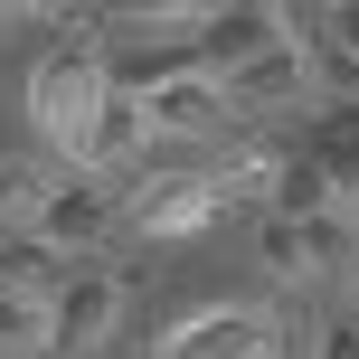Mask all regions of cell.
<instances>
[{
  "label": "cell",
  "instance_id": "obj_1",
  "mask_svg": "<svg viewBox=\"0 0 359 359\" xmlns=\"http://www.w3.org/2000/svg\"><path fill=\"white\" fill-rule=\"evenodd\" d=\"M255 265L303 284V274H331V265H359V227L350 208H312V217H265L255 227Z\"/></svg>",
  "mask_w": 359,
  "mask_h": 359
},
{
  "label": "cell",
  "instance_id": "obj_2",
  "mask_svg": "<svg viewBox=\"0 0 359 359\" xmlns=\"http://www.w3.org/2000/svg\"><path fill=\"white\" fill-rule=\"evenodd\" d=\"M95 104H104V57L95 48H57L48 67L29 76V114H38V133H48L57 151L76 142V123H86Z\"/></svg>",
  "mask_w": 359,
  "mask_h": 359
},
{
  "label": "cell",
  "instance_id": "obj_3",
  "mask_svg": "<svg viewBox=\"0 0 359 359\" xmlns=\"http://www.w3.org/2000/svg\"><path fill=\"white\" fill-rule=\"evenodd\" d=\"M114 322H123V274H114V265L67 274V293L48 303V359H86V350H104Z\"/></svg>",
  "mask_w": 359,
  "mask_h": 359
},
{
  "label": "cell",
  "instance_id": "obj_4",
  "mask_svg": "<svg viewBox=\"0 0 359 359\" xmlns=\"http://www.w3.org/2000/svg\"><path fill=\"white\" fill-rule=\"evenodd\" d=\"M151 359H274V322L265 312H236V303H208L189 322H170Z\"/></svg>",
  "mask_w": 359,
  "mask_h": 359
},
{
  "label": "cell",
  "instance_id": "obj_5",
  "mask_svg": "<svg viewBox=\"0 0 359 359\" xmlns=\"http://www.w3.org/2000/svg\"><path fill=\"white\" fill-rule=\"evenodd\" d=\"M170 76H208L189 29H142V38H123V48L104 57V95H133V104H142V95H161Z\"/></svg>",
  "mask_w": 359,
  "mask_h": 359
},
{
  "label": "cell",
  "instance_id": "obj_6",
  "mask_svg": "<svg viewBox=\"0 0 359 359\" xmlns=\"http://www.w3.org/2000/svg\"><path fill=\"white\" fill-rule=\"evenodd\" d=\"M217 95H227V114L236 104H303L312 95V48L303 38H265L255 57H236V67L217 76Z\"/></svg>",
  "mask_w": 359,
  "mask_h": 359
},
{
  "label": "cell",
  "instance_id": "obj_7",
  "mask_svg": "<svg viewBox=\"0 0 359 359\" xmlns=\"http://www.w3.org/2000/svg\"><path fill=\"white\" fill-rule=\"evenodd\" d=\"M151 142V123H142V104L133 95H104V104L76 123V142H67V170H86V180H104V170H123L133 151Z\"/></svg>",
  "mask_w": 359,
  "mask_h": 359
},
{
  "label": "cell",
  "instance_id": "obj_8",
  "mask_svg": "<svg viewBox=\"0 0 359 359\" xmlns=\"http://www.w3.org/2000/svg\"><path fill=\"white\" fill-rule=\"evenodd\" d=\"M114 217H123V208H114V198L95 189L86 170H76V180H57L48 217H38V236H48L57 255H95V246H104V236H114Z\"/></svg>",
  "mask_w": 359,
  "mask_h": 359
},
{
  "label": "cell",
  "instance_id": "obj_9",
  "mask_svg": "<svg viewBox=\"0 0 359 359\" xmlns=\"http://www.w3.org/2000/svg\"><path fill=\"white\" fill-rule=\"evenodd\" d=\"M142 123H151V133H180V142H198V133L227 123V95H217V76H170L161 95H142Z\"/></svg>",
  "mask_w": 359,
  "mask_h": 359
},
{
  "label": "cell",
  "instance_id": "obj_10",
  "mask_svg": "<svg viewBox=\"0 0 359 359\" xmlns=\"http://www.w3.org/2000/svg\"><path fill=\"white\" fill-rule=\"evenodd\" d=\"M67 265L76 255H57L48 236H0V293H19V303H38V312L67 293Z\"/></svg>",
  "mask_w": 359,
  "mask_h": 359
},
{
  "label": "cell",
  "instance_id": "obj_11",
  "mask_svg": "<svg viewBox=\"0 0 359 359\" xmlns=\"http://www.w3.org/2000/svg\"><path fill=\"white\" fill-rule=\"evenodd\" d=\"M57 180H67V170H48V161H0V236H38Z\"/></svg>",
  "mask_w": 359,
  "mask_h": 359
},
{
  "label": "cell",
  "instance_id": "obj_12",
  "mask_svg": "<svg viewBox=\"0 0 359 359\" xmlns=\"http://www.w3.org/2000/svg\"><path fill=\"white\" fill-rule=\"evenodd\" d=\"M95 10H104V29H198L227 0H95Z\"/></svg>",
  "mask_w": 359,
  "mask_h": 359
},
{
  "label": "cell",
  "instance_id": "obj_13",
  "mask_svg": "<svg viewBox=\"0 0 359 359\" xmlns=\"http://www.w3.org/2000/svg\"><path fill=\"white\" fill-rule=\"evenodd\" d=\"M0 359H48V312L0 293Z\"/></svg>",
  "mask_w": 359,
  "mask_h": 359
},
{
  "label": "cell",
  "instance_id": "obj_14",
  "mask_svg": "<svg viewBox=\"0 0 359 359\" xmlns=\"http://www.w3.org/2000/svg\"><path fill=\"white\" fill-rule=\"evenodd\" d=\"M322 48L359 57V0H331V19H322Z\"/></svg>",
  "mask_w": 359,
  "mask_h": 359
},
{
  "label": "cell",
  "instance_id": "obj_15",
  "mask_svg": "<svg viewBox=\"0 0 359 359\" xmlns=\"http://www.w3.org/2000/svg\"><path fill=\"white\" fill-rule=\"evenodd\" d=\"M312 359H359V322H331V331H322V350H312Z\"/></svg>",
  "mask_w": 359,
  "mask_h": 359
},
{
  "label": "cell",
  "instance_id": "obj_16",
  "mask_svg": "<svg viewBox=\"0 0 359 359\" xmlns=\"http://www.w3.org/2000/svg\"><path fill=\"white\" fill-rule=\"evenodd\" d=\"M10 10H38V19H57V10H76V0H10Z\"/></svg>",
  "mask_w": 359,
  "mask_h": 359
}]
</instances>
